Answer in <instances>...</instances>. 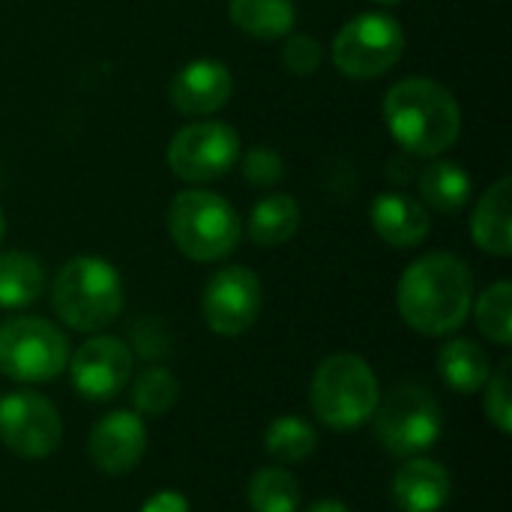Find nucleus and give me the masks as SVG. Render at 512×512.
Returning <instances> with one entry per match:
<instances>
[{
	"mask_svg": "<svg viewBox=\"0 0 512 512\" xmlns=\"http://www.w3.org/2000/svg\"><path fill=\"white\" fill-rule=\"evenodd\" d=\"M402 321L423 336H453L474 306V273L453 252H429L408 264L396 285Z\"/></svg>",
	"mask_w": 512,
	"mask_h": 512,
	"instance_id": "nucleus-1",
	"label": "nucleus"
},
{
	"mask_svg": "<svg viewBox=\"0 0 512 512\" xmlns=\"http://www.w3.org/2000/svg\"><path fill=\"white\" fill-rule=\"evenodd\" d=\"M384 123L408 156L435 159L459 141L462 108L444 84L402 78L384 96Z\"/></svg>",
	"mask_w": 512,
	"mask_h": 512,
	"instance_id": "nucleus-2",
	"label": "nucleus"
},
{
	"mask_svg": "<svg viewBox=\"0 0 512 512\" xmlns=\"http://www.w3.org/2000/svg\"><path fill=\"white\" fill-rule=\"evenodd\" d=\"M51 306L69 330L102 333L123 312V279L105 258L75 255L54 276Z\"/></svg>",
	"mask_w": 512,
	"mask_h": 512,
	"instance_id": "nucleus-3",
	"label": "nucleus"
},
{
	"mask_svg": "<svg viewBox=\"0 0 512 512\" xmlns=\"http://www.w3.org/2000/svg\"><path fill=\"white\" fill-rule=\"evenodd\" d=\"M168 234L189 261L213 264L240 246L243 219L219 192L183 189L168 204Z\"/></svg>",
	"mask_w": 512,
	"mask_h": 512,
	"instance_id": "nucleus-4",
	"label": "nucleus"
},
{
	"mask_svg": "<svg viewBox=\"0 0 512 512\" xmlns=\"http://www.w3.org/2000/svg\"><path fill=\"white\" fill-rule=\"evenodd\" d=\"M381 399L378 378L372 366L357 354L327 357L312 378L309 402L315 420L333 432H354L366 426Z\"/></svg>",
	"mask_w": 512,
	"mask_h": 512,
	"instance_id": "nucleus-5",
	"label": "nucleus"
},
{
	"mask_svg": "<svg viewBox=\"0 0 512 512\" xmlns=\"http://www.w3.org/2000/svg\"><path fill=\"white\" fill-rule=\"evenodd\" d=\"M375 435L390 456L414 459L432 450L444 432V414L426 384L402 381L390 387L375 405Z\"/></svg>",
	"mask_w": 512,
	"mask_h": 512,
	"instance_id": "nucleus-6",
	"label": "nucleus"
},
{
	"mask_svg": "<svg viewBox=\"0 0 512 512\" xmlns=\"http://www.w3.org/2000/svg\"><path fill=\"white\" fill-rule=\"evenodd\" d=\"M69 363L66 336L45 318L18 315L0 327V372L18 384H48Z\"/></svg>",
	"mask_w": 512,
	"mask_h": 512,
	"instance_id": "nucleus-7",
	"label": "nucleus"
},
{
	"mask_svg": "<svg viewBox=\"0 0 512 512\" xmlns=\"http://www.w3.org/2000/svg\"><path fill=\"white\" fill-rule=\"evenodd\" d=\"M405 54V30L393 15L363 12L333 39V63L345 78L369 81L387 75Z\"/></svg>",
	"mask_w": 512,
	"mask_h": 512,
	"instance_id": "nucleus-8",
	"label": "nucleus"
},
{
	"mask_svg": "<svg viewBox=\"0 0 512 512\" xmlns=\"http://www.w3.org/2000/svg\"><path fill=\"white\" fill-rule=\"evenodd\" d=\"M240 162V135L222 120H198L174 132L168 168L186 183H210Z\"/></svg>",
	"mask_w": 512,
	"mask_h": 512,
	"instance_id": "nucleus-9",
	"label": "nucleus"
},
{
	"mask_svg": "<svg viewBox=\"0 0 512 512\" xmlns=\"http://www.w3.org/2000/svg\"><path fill=\"white\" fill-rule=\"evenodd\" d=\"M63 441L60 411L33 390L0 399V444L18 459H48Z\"/></svg>",
	"mask_w": 512,
	"mask_h": 512,
	"instance_id": "nucleus-10",
	"label": "nucleus"
},
{
	"mask_svg": "<svg viewBox=\"0 0 512 512\" xmlns=\"http://www.w3.org/2000/svg\"><path fill=\"white\" fill-rule=\"evenodd\" d=\"M264 306V291L261 279L240 264L216 270L201 294V315L204 324L216 336H243L246 330L255 327L258 315Z\"/></svg>",
	"mask_w": 512,
	"mask_h": 512,
	"instance_id": "nucleus-11",
	"label": "nucleus"
},
{
	"mask_svg": "<svg viewBox=\"0 0 512 512\" xmlns=\"http://www.w3.org/2000/svg\"><path fill=\"white\" fill-rule=\"evenodd\" d=\"M132 351L117 336H90L75 354H69V378L78 396L87 402H111L132 381Z\"/></svg>",
	"mask_w": 512,
	"mask_h": 512,
	"instance_id": "nucleus-12",
	"label": "nucleus"
},
{
	"mask_svg": "<svg viewBox=\"0 0 512 512\" xmlns=\"http://www.w3.org/2000/svg\"><path fill=\"white\" fill-rule=\"evenodd\" d=\"M90 462L108 474V477H123L132 474L144 453H147V426L135 411H111L105 414L87 441Z\"/></svg>",
	"mask_w": 512,
	"mask_h": 512,
	"instance_id": "nucleus-13",
	"label": "nucleus"
},
{
	"mask_svg": "<svg viewBox=\"0 0 512 512\" xmlns=\"http://www.w3.org/2000/svg\"><path fill=\"white\" fill-rule=\"evenodd\" d=\"M234 93L231 69L219 60L201 57L186 63L168 84L171 105L186 117H207L228 105Z\"/></svg>",
	"mask_w": 512,
	"mask_h": 512,
	"instance_id": "nucleus-14",
	"label": "nucleus"
},
{
	"mask_svg": "<svg viewBox=\"0 0 512 512\" xmlns=\"http://www.w3.org/2000/svg\"><path fill=\"white\" fill-rule=\"evenodd\" d=\"M453 480L441 462L432 459H408L390 483L393 504L402 512H441L450 501Z\"/></svg>",
	"mask_w": 512,
	"mask_h": 512,
	"instance_id": "nucleus-15",
	"label": "nucleus"
},
{
	"mask_svg": "<svg viewBox=\"0 0 512 512\" xmlns=\"http://www.w3.org/2000/svg\"><path fill=\"white\" fill-rule=\"evenodd\" d=\"M372 228L375 234L396 249L420 246L432 231V216L423 201L405 192H384L372 201Z\"/></svg>",
	"mask_w": 512,
	"mask_h": 512,
	"instance_id": "nucleus-16",
	"label": "nucleus"
},
{
	"mask_svg": "<svg viewBox=\"0 0 512 512\" xmlns=\"http://www.w3.org/2000/svg\"><path fill=\"white\" fill-rule=\"evenodd\" d=\"M510 192L512 180L501 177L495 186H489V192H483V198L474 207L471 216V237L474 243L498 258H507L512 252V228H510Z\"/></svg>",
	"mask_w": 512,
	"mask_h": 512,
	"instance_id": "nucleus-17",
	"label": "nucleus"
},
{
	"mask_svg": "<svg viewBox=\"0 0 512 512\" xmlns=\"http://www.w3.org/2000/svg\"><path fill=\"white\" fill-rule=\"evenodd\" d=\"M438 372L456 393H480L492 375V360L474 339H450L438 351Z\"/></svg>",
	"mask_w": 512,
	"mask_h": 512,
	"instance_id": "nucleus-18",
	"label": "nucleus"
},
{
	"mask_svg": "<svg viewBox=\"0 0 512 512\" xmlns=\"http://www.w3.org/2000/svg\"><path fill=\"white\" fill-rule=\"evenodd\" d=\"M417 189L423 198V207H432L438 213H459L468 207L471 192H474V180L471 174L456 165V162H432L417 174Z\"/></svg>",
	"mask_w": 512,
	"mask_h": 512,
	"instance_id": "nucleus-19",
	"label": "nucleus"
},
{
	"mask_svg": "<svg viewBox=\"0 0 512 512\" xmlns=\"http://www.w3.org/2000/svg\"><path fill=\"white\" fill-rule=\"evenodd\" d=\"M297 228H300V204L285 192H273L252 207L246 231L255 246L273 249V246H285L297 234Z\"/></svg>",
	"mask_w": 512,
	"mask_h": 512,
	"instance_id": "nucleus-20",
	"label": "nucleus"
},
{
	"mask_svg": "<svg viewBox=\"0 0 512 512\" xmlns=\"http://www.w3.org/2000/svg\"><path fill=\"white\" fill-rule=\"evenodd\" d=\"M228 15L234 27L255 39H282L294 30V0H231Z\"/></svg>",
	"mask_w": 512,
	"mask_h": 512,
	"instance_id": "nucleus-21",
	"label": "nucleus"
},
{
	"mask_svg": "<svg viewBox=\"0 0 512 512\" xmlns=\"http://www.w3.org/2000/svg\"><path fill=\"white\" fill-rule=\"evenodd\" d=\"M45 291V270L27 252H0V309H24Z\"/></svg>",
	"mask_w": 512,
	"mask_h": 512,
	"instance_id": "nucleus-22",
	"label": "nucleus"
},
{
	"mask_svg": "<svg viewBox=\"0 0 512 512\" xmlns=\"http://www.w3.org/2000/svg\"><path fill=\"white\" fill-rule=\"evenodd\" d=\"M264 450L279 465H300L318 450V432L303 417L285 414L264 429Z\"/></svg>",
	"mask_w": 512,
	"mask_h": 512,
	"instance_id": "nucleus-23",
	"label": "nucleus"
},
{
	"mask_svg": "<svg viewBox=\"0 0 512 512\" xmlns=\"http://www.w3.org/2000/svg\"><path fill=\"white\" fill-rule=\"evenodd\" d=\"M246 501L252 512H297L300 483L285 468H258L246 486Z\"/></svg>",
	"mask_w": 512,
	"mask_h": 512,
	"instance_id": "nucleus-24",
	"label": "nucleus"
},
{
	"mask_svg": "<svg viewBox=\"0 0 512 512\" xmlns=\"http://www.w3.org/2000/svg\"><path fill=\"white\" fill-rule=\"evenodd\" d=\"M474 318H477V327H480V333L489 339V342H495V345H501V348H507L512 342V285L507 279H501V282H495V285H489L480 297H477V303H474Z\"/></svg>",
	"mask_w": 512,
	"mask_h": 512,
	"instance_id": "nucleus-25",
	"label": "nucleus"
},
{
	"mask_svg": "<svg viewBox=\"0 0 512 512\" xmlns=\"http://www.w3.org/2000/svg\"><path fill=\"white\" fill-rule=\"evenodd\" d=\"M177 399H180V384L162 366H150L132 381V402L138 417H162L177 405Z\"/></svg>",
	"mask_w": 512,
	"mask_h": 512,
	"instance_id": "nucleus-26",
	"label": "nucleus"
},
{
	"mask_svg": "<svg viewBox=\"0 0 512 512\" xmlns=\"http://www.w3.org/2000/svg\"><path fill=\"white\" fill-rule=\"evenodd\" d=\"M512 363H501L498 372L489 375V381L483 384L486 396H483V411L489 417V423L501 432L510 435L512 432V384H510Z\"/></svg>",
	"mask_w": 512,
	"mask_h": 512,
	"instance_id": "nucleus-27",
	"label": "nucleus"
},
{
	"mask_svg": "<svg viewBox=\"0 0 512 512\" xmlns=\"http://www.w3.org/2000/svg\"><path fill=\"white\" fill-rule=\"evenodd\" d=\"M321 60H324V48H321V42L315 36H309V33L288 36V42L282 48V63H285V69L291 75L306 78V75L318 72Z\"/></svg>",
	"mask_w": 512,
	"mask_h": 512,
	"instance_id": "nucleus-28",
	"label": "nucleus"
},
{
	"mask_svg": "<svg viewBox=\"0 0 512 512\" xmlns=\"http://www.w3.org/2000/svg\"><path fill=\"white\" fill-rule=\"evenodd\" d=\"M243 177L252 183V186H276L282 177H285V162L276 150L270 147H252L246 156H243Z\"/></svg>",
	"mask_w": 512,
	"mask_h": 512,
	"instance_id": "nucleus-29",
	"label": "nucleus"
},
{
	"mask_svg": "<svg viewBox=\"0 0 512 512\" xmlns=\"http://www.w3.org/2000/svg\"><path fill=\"white\" fill-rule=\"evenodd\" d=\"M138 512H189V501L174 489H162L153 498H147Z\"/></svg>",
	"mask_w": 512,
	"mask_h": 512,
	"instance_id": "nucleus-30",
	"label": "nucleus"
},
{
	"mask_svg": "<svg viewBox=\"0 0 512 512\" xmlns=\"http://www.w3.org/2000/svg\"><path fill=\"white\" fill-rule=\"evenodd\" d=\"M411 159H414V156H408V153H405V156H399V159H390V162H387V177H390L396 186H408V183L417 177V171L411 168Z\"/></svg>",
	"mask_w": 512,
	"mask_h": 512,
	"instance_id": "nucleus-31",
	"label": "nucleus"
},
{
	"mask_svg": "<svg viewBox=\"0 0 512 512\" xmlns=\"http://www.w3.org/2000/svg\"><path fill=\"white\" fill-rule=\"evenodd\" d=\"M309 512H351L342 501H318V504H312Z\"/></svg>",
	"mask_w": 512,
	"mask_h": 512,
	"instance_id": "nucleus-32",
	"label": "nucleus"
},
{
	"mask_svg": "<svg viewBox=\"0 0 512 512\" xmlns=\"http://www.w3.org/2000/svg\"><path fill=\"white\" fill-rule=\"evenodd\" d=\"M3 234H6V219H3V210H0V243H3Z\"/></svg>",
	"mask_w": 512,
	"mask_h": 512,
	"instance_id": "nucleus-33",
	"label": "nucleus"
},
{
	"mask_svg": "<svg viewBox=\"0 0 512 512\" xmlns=\"http://www.w3.org/2000/svg\"><path fill=\"white\" fill-rule=\"evenodd\" d=\"M378 3H384V6H396V3H402V0H378Z\"/></svg>",
	"mask_w": 512,
	"mask_h": 512,
	"instance_id": "nucleus-34",
	"label": "nucleus"
}]
</instances>
